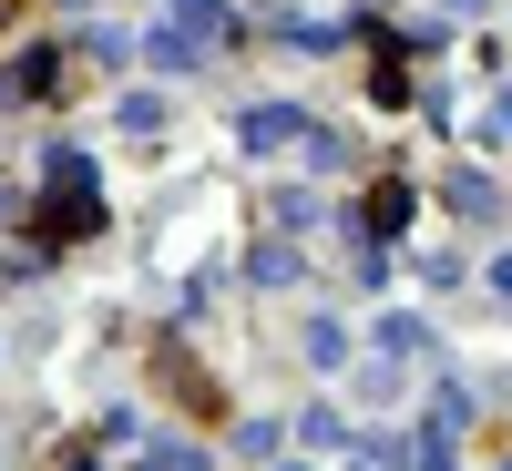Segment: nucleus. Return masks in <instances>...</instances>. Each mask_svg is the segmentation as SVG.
I'll return each mask as SVG.
<instances>
[{"instance_id": "obj_2", "label": "nucleus", "mask_w": 512, "mask_h": 471, "mask_svg": "<svg viewBox=\"0 0 512 471\" xmlns=\"http://www.w3.org/2000/svg\"><path fill=\"white\" fill-rule=\"evenodd\" d=\"M93 226H103V205H93V195H62V205H41V216H31L41 246H72V236H93Z\"/></svg>"}, {"instance_id": "obj_3", "label": "nucleus", "mask_w": 512, "mask_h": 471, "mask_svg": "<svg viewBox=\"0 0 512 471\" xmlns=\"http://www.w3.org/2000/svg\"><path fill=\"white\" fill-rule=\"evenodd\" d=\"M410 216V185H369V226H400Z\"/></svg>"}, {"instance_id": "obj_4", "label": "nucleus", "mask_w": 512, "mask_h": 471, "mask_svg": "<svg viewBox=\"0 0 512 471\" xmlns=\"http://www.w3.org/2000/svg\"><path fill=\"white\" fill-rule=\"evenodd\" d=\"M11 21H21V0H0V41H11Z\"/></svg>"}, {"instance_id": "obj_1", "label": "nucleus", "mask_w": 512, "mask_h": 471, "mask_svg": "<svg viewBox=\"0 0 512 471\" xmlns=\"http://www.w3.org/2000/svg\"><path fill=\"white\" fill-rule=\"evenodd\" d=\"M144 379H154V400L185 410V431H226V379L205 369L185 338H154V349H144Z\"/></svg>"}]
</instances>
